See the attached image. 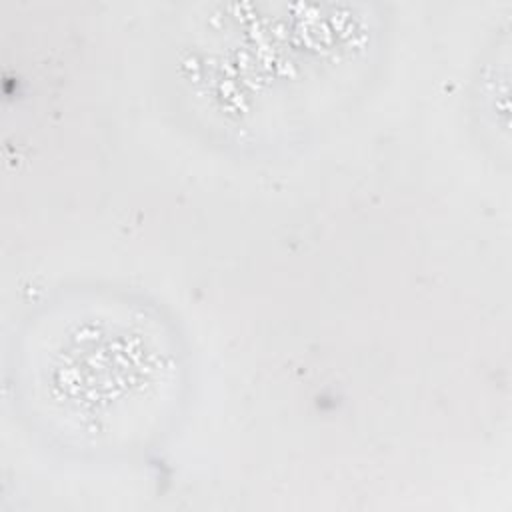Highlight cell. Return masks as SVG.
<instances>
[{
	"label": "cell",
	"instance_id": "cell-1",
	"mask_svg": "<svg viewBox=\"0 0 512 512\" xmlns=\"http://www.w3.org/2000/svg\"><path fill=\"white\" fill-rule=\"evenodd\" d=\"M392 18L374 0H196L154 48L158 98L190 138L234 158L302 150L378 82Z\"/></svg>",
	"mask_w": 512,
	"mask_h": 512
},
{
	"label": "cell",
	"instance_id": "cell-2",
	"mask_svg": "<svg viewBox=\"0 0 512 512\" xmlns=\"http://www.w3.org/2000/svg\"><path fill=\"white\" fill-rule=\"evenodd\" d=\"M6 404L46 452L82 464L142 458L182 426L194 398V348L156 296L114 280L60 282L12 324Z\"/></svg>",
	"mask_w": 512,
	"mask_h": 512
},
{
	"label": "cell",
	"instance_id": "cell-3",
	"mask_svg": "<svg viewBox=\"0 0 512 512\" xmlns=\"http://www.w3.org/2000/svg\"><path fill=\"white\" fill-rule=\"evenodd\" d=\"M508 78H510V28L508 22L490 32L474 62L468 84V116L478 144L494 160L508 162Z\"/></svg>",
	"mask_w": 512,
	"mask_h": 512
}]
</instances>
